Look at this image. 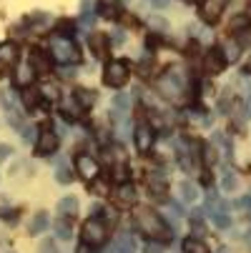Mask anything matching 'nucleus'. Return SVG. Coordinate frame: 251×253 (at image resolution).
I'll list each match as a JSON object with an SVG mask.
<instances>
[{
  "mask_svg": "<svg viewBox=\"0 0 251 253\" xmlns=\"http://www.w3.org/2000/svg\"><path fill=\"white\" fill-rule=\"evenodd\" d=\"M136 223L138 228L146 233V236H158V238H168V226L163 223V218L156 213V211H149V208H141L136 213Z\"/></svg>",
  "mask_w": 251,
  "mask_h": 253,
  "instance_id": "obj_1",
  "label": "nucleus"
},
{
  "mask_svg": "<svg viewBox=\"0 0 251 253\" xmlns=\"http://www.w3.org/2000/svg\"><path fill=\"white\" fill-rule=\"evenodd\" d=\"M50 55H53L55 63L68 65V63H76L78 60V48H76L73 41L63 38V35H55V38L50 41Z\"/></svg>",
  "mask_w": 251,
  "mask_h": 253,
  "instance_id": "obj_2",
  "label": "nucleus"
},
{
  "mask_svg": "<svg viewBox=\"0 0 251 253\" xmlns=\"http://www.w3.org/2000/svg\"><path fill=\"white\" fill-rule=\"evenodd\" d=\"M105 241H108V228H105V223H103L100 218H96V215H93L91 221L83 223V243H86V246L98 248V246H103Z\"/></svg>",
  "mask_w": 251,
  "mask_h": 253,
  "instance_id": "obj_3",
  "label": "nucleus"
},
{
  "mask_svg": "<svg viewBox=\"0 0 251 253\" xmlns=\"http://www.w3.org/2000/svg\"><path fill=\"white\" fill-rule=\"evenodd\" d=\"M156 88H158V93L163 98L176 100L178 95H181V90H184V83H181V76H178L176 70H171V73H166V76H161L156 81Z\"/></svg>",
  "mask_w": 251,
  "mask_h": 253,
  "instance_id": "obj_4",
  "label": "nucleus"
},
{
  "mask_svg": "<svg viewBox=\"0 0 251 253\" xmlns=\"http://www.w3.org/2000/svg\"><path fill=\"white\" fill-rule=\"evenodd\" d=\"M126 81H128V65L123 60H113V63L105 65V70H103V83L105 85L121 88Z\"/></svg>",
  "mask_w": 251,
  "mask_h": 253,
  "instance_id": "obj_5",
  "label": "nucleus"
},
{
  "mask_svg": "<svg viewBox=\"0 0 251 253\" xmlns=\"http://www.w3.org/2000/svg\"><path fill=\"white\" fill-rule=\"evenodd\" d=\"M133 140H136V148H138L141 153H149V151L153 148V140H156L153 128H151L149 123H138V126H136V133H133Z\"/></svg>",
  "mask_w": 251,
  "mask_h": 253,
  "instance_id": "obj_6",
  "label": "nucleus"
},
{
  "mask_svg": "<svg viewBox=\"0 0 251 253\" xmlns=\"http://www.w3.org/2000/svg\"><path fill=\"white\" fill-rule=\"evenodd\" d=\"M224 68H226V55L219 50V48H213L203 55V70L208 76H219L224 73Z\"/></svg>",
  "mask_w": 251,
  "mask_h": 253,
  "instance_id": "obj_7",
  "label": "nucleus"
},
{
  "mask_svg": "<svg viewBox=\"0 0 251 253\" xmlns=\"http://www.w3.org/2000/svg\"><path fill=\"white\" fill-rule=\"evenodd\" d=\"M55 151H58V138H55V133L41 130L38 140H35V153H38V156H50V153H55Z\"/></svg>",
  "mask_w": 251,
  "mask_h": 253,
  "instance_id": "obj_8",
  "label": "nucleus"
},
{
  "mask_svg": "<svg viewBox=\"0 0 251 253\" xmlns=\"http://www.w3.org/2000/svg\"><path fill=\"white\" fill-rule=\"evenodd\" d=\"M30 65L35 68V73H50L53 55H50V53H43L41 48H35V50L30 53Z\"/></svg>",
  "mask_w": 251,
  "mask_h": 253,
  "instance_id": "obj_9",
  "label": "nucleus"
},
{
  "mask_svg": "<svg viewBox=\"0 0 251 253\" xmlns=\"http://www.w3.org/2000/svg\"><path fill=\"white\" fill-rule=\"evenodd\" d=\"M224 5H226V0H206V3L201 5V18L206 23H216L221 10H224Z\"/></svg>",
  "mask_w": 251,
  "mask_h": 253,
  "instance_id": "obj_10",
  "label": "nucleus"
},
{
  "mask_svg": "<svg viewBox=\"0 0 251 253\" xmlns=\"http://www.w3.org/2000/svg\"><path fill=\"white\" fill-rule=\"evenodd\" d=\"M76 168H78V173H81L83 178H96V175H98V163H96V158H91L88 153H81V156L76 158Z\"/></svg>",
  "mask_w": 251,
  "mask_h": 253,
  "instance_id": "obj_11",
  "label": "nucleus"
},
{
  "mask_svg": "<svg viewBox=\"0 0 251 253\" xmlns=\"http://www.w3.org/2000/svg\"><path fill=\"white\" fill-rule=\"evenodd\" d=\"M136 201H138V191H136V186L123 183V186L116 191V203H118V206L131 208V206H136Z\"/></svg>",
  "mask_w": 251,
  "mask_h": 253,
  "instance_id": "obj_12",
  "label": "nucleus"
},
{
  "mask_svg": "<svg viewBox=\"0 0 251 253\" xmlns=\"http://www.w3.org/2000/svg\"><path fill=\"white\" fill-rule=\"evenodd\" d=\"M128 108H131V98L126 93H116V98H113V118L123 121L126 113H128Z\"/></svg>",
  "mask_w": 251,
  "mask_h": 253,
  "instance_id": "obj_13",
  "label": "nucleus"
},
{
  "mask_svg": "<svg viewBox=\"0 0 251 253\" xmlns=\"http://www.w3.org/2000/svg\"><path fill=\"white\" fill-rule=\"evenodd\" d=\"M178 196H181V201H186V203H196L199 188L191 183V180H181V183H178Z\"/></svg>",
  "mask_w": 251,
  "mask_h": 253,
  "instance_id": "obj_14",
  "label": "nucleus"
},
{
  "mask_svg": "<svg viewBox=\"0 0 251 253\" xmlns=\"http://www.w3.org/2000/svg\"><path fill=\"white\" fill-rule=\"evenodd\" d=\"M91 48H93V55L96 58H103L105 53H108V45H105V35L103 33H96V35H91Z\"/></svg>",
  "mask_w": 251,
  "mask_h": 253,
  "instance_id": "obj_15",
  "label": "nucleus"
},
{
  "mask_svg": "<svg viewBox=\"0 0 251 253\" xmlns=\"http://www.w3.org/2000/svg\"><path fill=\"white\" fill-rule=\"evenodd\" d=\"M58 211L65 213V215L78 213V198H76V196H65V198H60V201H58Z\"/></svg>",
  "mask_w": 251,
  "mask_h": 253,
  "instance_id": "obj_16",
  "label": "nucleus"
},
{
  "mask_svg": "<svg viewBox=\"0 0 251 253\" xmlns=\"http://www.w3.org/2000/svg\"><path fill=\"white\" fill-rule=\"evenodd\" d=\"M149 186H151V196H153V198H156V196H158V198H163L166 183H163V175H161V173H158V175H156V173H151V175H149Z\"/></svg>",
  "mask_w": 251,
  "mask_h": 253,
  "instance_id": "obj_17",
  "label": "nucleus"
},
{
  "mask_svg": "<svg viewBox=\"0 0 251 253\" xmlns=\"http://www.w3.org/2000/svg\"><path fill=\"white\" fill-rule=\"evenodd\" d=\"M48 226H50L48 213H38V215L33 218V223H30V233H33V236H38V233H43Z\"/></svg>",
  "mask_w": 251,
  "mask_h": 253,
  "instance_id": "obj_18",
  "label": "nucleus"
},
{
  "mask_svg": "<svg viewBox=\"0 0 251 253\" xmlns=\"http://www.w3.org/2000/svg\"><path fill=\"white\" fill-rule=\"evenodd\" d=\"M55 236L60 241H70V238H73V226H70L65 218H58L55 221Z\"/></svg>",
  "mask_w": 251,
  "mask_h": 253,
  "instance_id": "obj_19",
  "label": "nucleus"
},
{
  "mask_svg": "<svg viewBox=\"0 0 251 253\" xmlns=\"http://www.w3.org/2000/svg\"><path fill=\"white\" fill-rule=\"evenodd\" d=\"M98 10L103 18H116L118 15V3L116 0H98Z\"/></svg>",
  "mask_w": 251,
  "mask_h": 253,
  "instance_id": "obj_20",
  "label": "nucleus"
},
{
  "mask_svg": "<svg viewBox=\"0 0 251 253\" xmlns=\"http://www.w3.org/2000/svg\"><path fill=\"white\" fill-rule=\"evenodd\" d=\"M15 58H18V48L15 45H10V43L0 45V60L3 63H15Z\"/></svg>",
  "mask_w": 251,
  "mask_h": 253,
  "instance_id": "obj_21",
  "label": "nucleus"
},
{
  "mask_svg": "<svg viewBox=\"0 0 251 253\" xmlns=\"http://www.w3.org/2000/svg\"><path fill=\"white\" fill-rule=\"evenodd\" d=\"M181 248H184V253H206V246L199 238H186Z\"/></svg>",
  "mask_w": 251,
  "mask_h": 253,
  "instance_id": "obj_22",
  "label": "nucleus"
},
{
  "mask_svg": "<svg viewBox=\"0 0 251 253\" xmlns=\"http://www.w3.org/2000/svg\"><path fill=\"white\" fill-rule=\"evenodd\" d=\"M70 178H73V175H70V173H68V166H65V161H58V170H55V180H58V183H70Z\"/></svg>",
  "mask_w": 251,
  "mask_h": 253,
  "instance_id": "obj_23",
  "label": "nucleus"
},
{
  "mask_svg": "<svg viewBox=\"0 0 251 253\" xmlns=\"http://www.w3.org/2000/svg\"><path fill=\"white\" fill-rule=\"evenodd\" d=\"M38 100H41V93H38V90H25V93H23V105H25V108L38 105Z\"/></svg>",
  "mask_w": 251,
  "mask_h": 253,
  "instance_id": "obj_24",
  "label": "nucleus"
},
{
  "mask_svg": "<svg viewBox=\"0 0 251 253\" xmlns=\"http://www.w3.org/2000/svg\"><path fill=\"white\" fill-rule=\"evenodd\" d=\"M113 253H136V251H133V243H131V238H126V236H121V241L116 243V248H113Z\"/></svg>",
  "mask_w": 251,
  "mask_h": 253,
  "instance_id": "obj_25",
  "label": "nucleus"
},
{
  "mask_svg": "<svg viewBox=\"0 0 251 253\" xmlns=\"http://www.w3.org/2000/svg\"><path fill=\"white\" fill-rule=\"evenodd\" d=\"M236 186H239V178H236L234 173H226V175L221 178V188H224V191H236Z\"/></svg>",
  "mask_w": 251,
  "mask_h": 253,
  "instance_id": "obj_26",
  "label": "nucleus"
},
{
  "mask_svg": "<svg viewBox=\"0 0 251 253\" xmlns=\"http://www.w3.org/2000/svg\"><path fill=\"white\" fill-rule=\"evenodd\" d=\"M91 193H98V196H108V183L105 180H96L91 186Z\"/></svg>",
  "mask_w": 251,
  "mask_h": 253,
  "instance_id": "obj_27",
  "label": "nucleus"
},
{
  "mask_svg": "<svg viewBox=\"0 0 251 253\" xmlns=\"http://www.w3.org/2000/svg\"><path fill=\"white\" fill-rule=\"evenodd\" d=\"M211 218H213V223H216L219 228H229V223H231L226 213H213V215H211Z\"/></svg>",
  "mask_w": 251,
  "mask_h": 253,
  "instance_id": "obj_28",
  "label": "nucleus"
},
{
  "mask_svg": "<svg viewBox=\"0 0 251 253\" xmlns=\"http://www.w3.org/2000/svg\"><path fill=\"white\" fill-rule=\"evenodd\" d=\"M30 78H33V70H30V68H20V73H18V83H20V85H28V83H30Z\"/></svg>",
  "mask_w": 251,
  "mask_h": 253,
  "instance_id": "obj_29",
  "label": "nucleus"
},
{
  "mask_svg": "<svg viewBox=\"0 0 251 253\" xmlns=\"http://www.w3.org/2000/svg\"><path fill=\"white\" fill-rule=\"evenodd\" d=\"M203 158H206V166H213V163L219 161V153L213 151V148H206V151H203Z\"/></svg>",
  "mask_w": 251,
  "mask_h": 253,
  "instance_id": "obj_30",
  "label": "nucleus"
},
{
  "mask_svg": "<svg viewBox=\"0 0 251 253\" xmlns=\"http://www.w3.org/2000/svg\"><path fill=\"white\" fill-rule=\"evenodd\" d=\"M151 28H153V30L158 28V33H163V30H168V23H166L163 18H156V15H153V18H151Z\"/></svg>",
  "mask_w": 251,
  "mask_h": 253,
  "instance_id": "obj_31",
  "label": "nucleus"
},
{
  "mask_svg": "<svg viewBox=\"0 0 251 253\" xmlns=\"http://www.w3.org/2000/svg\"><path fill=\"white\" fill-rule=\"evenodd\" d=\"M246 25H249V18H244V15H239V18L231 20V30H236V33H239L241 28H246Z\"/></svg>",
  "mask_w": 251,
  "mask_h": 253,
  "instance_id": "obj_32",
  "label": "nucleus"
},
{
  "mask_svg": "<svg viewBox=\"0 0 251 253\" xmlns=\"http://www.w3.org/2000/svg\"><path fill=\"white\" fill-rule=\"evenodd\" d=\"M10 156H13V148L8 146V143H0V161H5Z\"/></svg>",
  "mask_w": 251,
  "mask_h": 253,
  "instance_id": "obj_33",
  "label": "nucleus"
},
{
  "mask_svg": "<svg viewBox=\"0 0 251 253\" xmlns=\"http://www.w3.org/2000/svg\"><path fill=\"white\" fill-rule=\"evenodd\" d=\"M76 95H78V100H81V103H86V105L93 100V95H91V93H83V90H76Z\"/></svg>",
  "mask_w": 251,
  "mask_h": 253,
  "instance_id": "obj_34",
  "label": "nucleus"
},
{
  "mask_svg": "<svg viewBox=\"0 0 251 253\" xmlns=\"http://www.w3.org/2000/svg\"><path fill=\"white\" fill-rule=\"evenodd\" d=\"M123 41H126V33H123V30H116V33H113V43H118V45H121Z\"/></svg>",
  "mask_w": 251,
  "mask_h": 253,
  "instance_id": "obj_35",
  "label": "nucleus"
},
{
  "mask_svg": "<svg viewBox=\"0 0 251 253\" xmlns=\"http://www.w3.org/2000/svg\"><path fill=\"white\" fill-rule=\"evenodd\" d=\"M146 253H163V248H161L158 243H149V246H146Z\"/></svg>",
  "mask_w": 251,
  "mask_h": 253,
  "instance_id": "obj_36",
  "label": "nucleus"
},
{
  "mask_svg": "<svg viewBox=\"0 0 251 253\" xmlns=\"http://www.w3.org/2000/svg\"><path fill=\"white\" fill-rule=\"evenodd\" d=\"M241 73H246V76H251V55L244 60V65H241Z\"/></svg>",
  "mask_w": 251,
  "mask_h": 253,
  "instance_id": "obj_37",
  "label": "nucleus"
},
{
  "mask_svg": "<svg viewBox=\"0 0 251 253\" xmlns=\"http://www.w3.org/2000/svg\"><path fill=\"white\" fill-rule=\"evenodd\" d=\"M246 118L251 121V93H249V98H246Z\"/></svg>",
  "mask_w": 251,
  "mask_h": 253,
  "instance_id": "obj_38",
  "label": "nucleus"
},
{
  "mask_svg": "<svg viewBox=\"0 0 251 253\" xmlns=\"http://www.w3.org/2000/svg\"><path fill=\"white\" fill-rule=\"evenodd\" d=\"M153 3H156V5H161V8H163V5H166V0H153Z\"/></svg>",
  "mask_w": 251,
  "mask_h": 253,
  "instance_id": "obj_39",
  "label": "nucleus"
},
{
  "mask_svg": "<svg viewBox=\"0 0 251 253\" xmlns=\"http://www.w3.org/2000/svg\"><path fill=\"white\" fill-rule=\"evenodd\" d=\"M78 253H88V248H86V246H81V248H78Z\"/></svg>",
  "mask_w": 251,
  "mask_h": 253,
  "instance_id": "obj_40",
  "label": "nucleus"
},
{
  "mask_svg": "<svg viewBox=\"0 0 251 253\" xmlns=\"http://www.w3.org/2000/svg\"><path fill=\"white\" fill-rule=\"evenodd\" d=\"M219 253H226V248H219Z\"/></svg>",
  "mask_w": 251,
  "mask_h": 253,
  "instance_id": "obj_41",
  "label": "nucleus"
},
{
  "mask_svg": "<svg viewBox=\"0 0 251 253\" xmlns=\"http://www.w3.org/2000/svg\"><path fill=\"white\" fill-rule=\"evenodd\" d=\"M249 20H251V5H249Z\"/></svg>",
  "mask_w": 251,
  "mask_h": 253,
  "instance_id": "obj_42",
  "label": "nucleus"
},
{
  "mask_svg": "<svg viewBox=\"0 0 251 253\" xmlns=\"http://www.w3.org/2000/svg\"><path fill=\"white\" fill-rule=\"evenodd\" d=\"M184 3H194V0H184Z\"/></svg>",
  "mask_w": 251,
  "mask_h": 253,
  "instance_id": "obj_43",
  "label": "nucleus"
}]
</instances>
